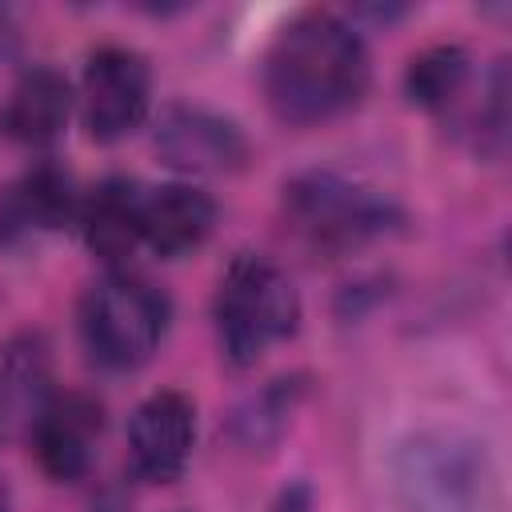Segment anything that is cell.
I'll return each mask as SVG.
<instances>
[{"instance_id": "6da1fadb", "label": "cell", "mask_w": 512, "mask_h": 512, "mask_svg": "<svg viewBox=\"0 0 512 512\" xmlns=\"http://www.w3.org/2000/svg\"><path fill=\"white\" fill-rule=\"evenodd\" d=\"M372 80L360 32L328 8H304L272 36L260 68L264 100L280 124L312 128L352 112Z\"/></svg>"}, {"instance_id": "7a4b0ae2", "label": "cell", "mask_w": 512, "mask_h": 512, "mask_svg": "<svg viewBox=\"0 0 512 512\" xmlns=\"http://www.w3.org/2000/svg\"><path fill=\"white\" fill-rule=\"evenodd\" d=\"M400 512H496L500 468L484 440L452 428L412 432L388 460Z\"/></svg>"}, {"instance_id": "3957f363", "label": "cell", "mask_w": 512, "mask_h": 512, "mask_svg": "<svg viewBox=\"0 0 512 512\" xmlns=\"http://www.w3.org/2000/svg\"><path fill=\"white\" fill-rule=\"evenodd\" d=\"M284 220L300 244L320 256H348L372 240L392 236L404 212L392 196L340 172H300L284 184Z\"/></svg>"}, {"instance_id": "277c9868", "label": "cell", "mask_w": 512, "mask_h": 512, "mask_svg": "<svg viewBox=\"0 0 512 512\" xmlns=\"http://www.w3.org/2000/svg\"><path fill=\"white\" fill-rule=\"evenodd\" d=\"M212 316H216L220 356L232 368H252L272 344L296 332L300 292L276 260L260 252H236L220 272Z\"/></svg>"}, {"instance_id": "5b68a950", "label": "cell", "mask_w": 512, "mask_h": 512, "mask_svg": "<svg viewBox=\"0 0 512 512\" xmlns=\"http://www.w3.org/2000/svg\"><path fill=\"white\" fill-rule=\"evenodd\" d=\"M168 332V300L132 272H108L80 300V336L100 368L132 372L152 360Z\"/></svg>"}, {"instance_id": "8992f818", "label": "cell", "mask_w": 512, "mask_h": 512, "mask_svg": "<svg viewBox=\"0 0 512 512\" xmlns=\"http://www.w3.org/2000/svg\"><path fill=\"white\" fill-rule=\"evenodd\" d=\"M152 112V68L136 48L104 44L84 60L80 116L92 140L116 144L132 136Z\"/></svg>"}, {"instance_id": "52a82bcc", "label": "cell", "mask_w": 512, "mask_h": 512, "mask_svg": "<svg viewBox=\"0 0 512 512\" xmlns=\"http://www.w3.org/2000/svg\"><path fill=\"white\" fill-rule=\"evenodd\" d=\"M152 144L160 160L188 176H224L240 172L252 156V144L244 128L212 108L200 104H168L156 116Z\"/></svg>"}, {"instance_id": "ba28073f", "label": "cell", "mask_w": 512, "mask_h": 512, "mask_svg": "<svg viewBox=\"0 0 512 512\" xmlns=\"http://www.w3.org/2000/svg\"><path fill=\"white\" fill-rule=\"evenodd\" d=\"M196 448V404L176 388L144 396L128 420V460L148 484H172Z\"/></svg>"}, {"instance_id": "9c48e42d", "label": "cell", "mask_w": 512, "mask_h": 512, "mask_svg": "<svg viewBox=\"0 0 512 512\" xmlns=\"http://www.w3.org/2000/svg\"><path fill=\"white\" fill-rule=\"evenodd\" d=\"M100 436H104V408L88 392H56L28 432L40 472L56 484H72L88 476V468L96 464Z\"/></svg>"}, {"instance_id": "30bf717a", "label": "cell", "mask_w": 512, "mask_h": 512, "mask_svg": "<svg viewBox=\"0 0 512 512\" xmlns=\"http://www.w3.org/2000/svg\"><path fill=\"white\" fill-rule=\"evenodd\" d=\"M80 188L68 168L40 160L0 192V240H24L32 232H56L76 224Z\"/></svg>"}, {"instance_id": "8fae6325", "label": "cell", "mask_w": 512, "mask_h": 512, "mask_svg": "<svg viewBox=\"0 0 512 512\" xmlns=\"http://www.w3.org/2000/svg\"><path fill=\"white\" fill-rule=\"evenodd\" d=\"M216 228V200L196 184H160L140 196V244L176 260L196 252Z\"/></svg>"}, {"instance_id": "7c38bea8", "label": "cell", "mask_w": 512, "mask_h": 512, "mask_svg": "<svg viewBox=\"0 0 512 512\" xmlns=\"http://www.w3.org/2000/svg\"><path fill=\"white\" fill-rule=\"evenodd\" d=\"M52 352L40 332H20L0 352V440L28 436L52 400Z\"/></svg>"}, {"instance_id": "4fadbf2b", "label": "cell", "mask_w": 512, "mask_h": 512, "mask_svg": "<svg viewBox=\"0 0 512 512\" xmlns=\"http://www.w3.org/2000/svg\"><path fill=\"white\" fill-rule=\"evenodd\" d=\"M68 116H72L68 76L48 64H36V68L20 72V80L12 84V92L0 108V132L24 148H48L64 136Z\"/></svg>"}, {"instance_id": "5bb4252c", "label": "cell", "mask_w": 512, "mask_h": 512, "mask_svg": "<svg viewBox=\"0 0 512 512\" xmlns=\"http://www.w3.org/2000/svg\"><path fill=\"white\" fill-rule=\"evenodd\" d=\"M140 196H144V188L136 180L112 176L80 200L76 224H80V236L92 248V256L116 264L140 244Z\"/></svg>"}, {"instance_id": "9a60e30c", "label": "cell", "mask_w": 512, "mask_h": 512, "mask_svg": "<svg viewBox=\"0 0 512 512\" xmlns=\"http://www.w3.org/2000/svg\"><path fill=\"white\" fill-rule=\"evenodd\" d=\"M300 392L304 384L296 376H280V380H268L260 392H252L228 420V432L240 448L248 452H268L280 444V436L288 432L292 424V412L300 404Z\"/></svg>"}, {"instance_id": "2e32d148", "label": "cell", "mask_w": 512, "mask_h": 512, "mask_svg": "<svg viewBox=\"0 0 512 512\" xmlns=\"http://www.w3.org/2000/svg\"><path fill=\"white\" fill-rule=\"evenodd\" d=\"M472 80V56L460 44H432L416 52L404 68V96L416 108L440 112L460 100V92Z\"/></svg>"}, {"instance_id": "e0dca14e", "label": "cell", "mask_w": 512, "mask_h": 512, "mask_svg": "<svg viewBox=\"0 0 512 512\" xmlns=\"http://www.w3.org/2000/svg\"><path fill=\"white\" fill-rule=\"evenodd\" d=\"M0 512H12V492L4 484V476H0Z\"/></svg>"}]
</instances>
